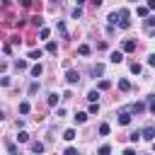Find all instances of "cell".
<instances>
[{"instance_id":"cell-1","label":"cell","mask_w":155,"mask_h":155,"mask_svg":"<svg viewBox=\"0 0 155 155\" xmlns=\"http://www.w3.org/2000/svg\"><path fill=\"white\" fill-rule=\"evenodd\" d=\"M119 24L124 27V29H128L131 27V12L124 7V10H119Z\"/></svg>"},{"instance_id":"cell-2","label":"cell","mask_w":155,"mask_h":155,"mask_svg":"<svg viewBox=\"0 0 155 155\" xmlns=\"http://www.w3.org/2000/svg\"><path fill=\"white\" fill-rule=\"evenodd\" d=\"M65 80H68V85H78L80 82V73L78 70H68L65 73Z\"/></svg>"},{"instance_id":"cell-3","label":"cell","mask_w":155,"mask_h":155,"mask_svg":"<svg viewBox=\"0 0 155 155\" xmlns=\"http://www.w3.org/2000/svg\"><path fill=\"white\" fill-rule=\"evenodd\" d=\"M140 138H145V140H155V128H153V126H145V128L140 131Z\"/></svg>"},{"instance_id":"cell-4","label":"cell","mask_w":155,"mask_h":155,"mask_svg":"<svg viewBox=\"0 0 155 155\" xmlns=\"http://www.w3.org/2000/svg\"><path fill=\"white\" fill-rule=\"evenodd\" d=\"M119 124H121V126H128V124H131V111H128V109H124V111L119 114Z\"/></svg>"},{"instance_id":"cell-5","label":"cell","mask_w":155,"mask_h":155,"mask_svg":"<svg viewBox=\"0 0 155 155\" xmlns=\"http://www.w3.org/2000/svg\"><path fill=\"white\" fill-rule=\"evenodd\" d=\"M121 48H124L126 53H131V51H136V41H133V39H126V41L121 44Z\"/></svg>"},{"instance_id":"cell-6","label":"cell","mask_w":155,"mask_h":155,"mask_svg":"<svg viewBox=\"0 0 155 155\" xmlns=\"http://www.w3.org/2000/svg\"><path fill=\"white\" fill-rule=\"evenodd\" d=\"M109 61H111V63H121V61H124V53H121V51H114V53L109 56Z\"/></svg>"},{"instance_id":"cell-7","label":"cell","mask_w":155,"mask_h":155,"mask_svg":"<svg viewBox=\"0 0 155 155\" xmlns=\"http://www.w3.org/2000/svg\"><path fill=\"white\" fill-rule=\"evenodd\" d=\"M73 119H75V124H85V121H87V114H85V111H78Z\"/></svg>"},{"instance_id":"cell-8","label":"cell","mask_w":155,"mask_h":155,"mask_svg":"<svg viewBox=\"0 0 155 155\" xmlns=\"http://www.w3.org/2000/svg\"><path fill=\"white\" fill-rule=\"evenodd\" d=\"M31 153H44V143L41 140H34L31 143Z\"/></svg>"},{"instance_id":"cell-9","label":"cell","mask_w":155,"mask_h":155,"mask_svg":"<svg viewBox=\"0 0 155 155\" xmlns=\"http://www.w3.org/2000/svg\"><path fill=\"white\" fill-rule=\"evenodd\" d=\"M46 51H48V53H58V44H56V41H48V44H46Z\"/></svg>"},{"instance_id":"cell-10","label":"cell","mask_w":155,"mask_h":155,"mask_svg":"<svg viewBox=\"0 0 155 155\" xmlns=\"http://www.w3.org/2000/svg\"><path fill=\"white\" fill-rule=\"evenodd\" d=\"M78 53H80V56H90V46H87V44H80V46H78Z\"/></svg>"},{"instance_id":"cell-11","label":"cell","mask_w":155,"mask_h":155,"mask_svg":"<svg viewBox=\"0 0 155 155\" xmlns=\"http://www.w3.org/2000/svg\"><path fill=\"white\" fill-rule=\"evenodd\" d=\"M41 56H44V51H41V48H34V51H29V58H34V61H39Z\"/></svg>"},{"instance_id":"cell-12","label":"cell","mask_w":155,"mask_h":155,"mask_svg":"<svg viewBox=\"0 0 155 155\" xmlns=\"http://www.w3.org/2000/svg\"><path fill=\"white\" fill-rule=\"evenodd\" d=\"M119 90H121V92H128V90H131V82H128V80H119Z\"/></svg>"},{"instance_id":"cell-13","label":"cell","mask_w":155,"mask_h":155,"mask_svg":"<svg viewBox=\"0 0 155 155\" xmlns=\"http://www.w3.org/2000/svg\"><path fill=\"white\" fill-rule=\"evenodd\" d=\"M143 109H145V104H143V102H136V104L131 107V111H133V114H140Z\"/></svg>"},{"instance_id":"cell-14","label":"cell","mask_w":155,"mask_h":155,"mask_svg":"<svg viewBox=\"0 0 155 155\" xmlns=\"http://www.w3.org/2000/svg\"><path fill=\"white\" fill-rule=\"evenodd\" d=\"M63 138H65V140H73V138H75V128H65V131H63Z\"/></svg>"},{"instance_id":"cell-15","label":"cell","mask_w":155,"mask_h":155,"mask_svg":"<svg viewBox=\"0 0 155 155\" xmlns=\"http://www.w3.org/2000/svg\"><path fill=\"white\" fill-rule=\"evenodd\" d=\"M41 73H44V68H41V63H36V65L31 68V75H34V78H39Z\"/></svg>"},{"instance_id":"cell-16","label":"cell","mask_w":155,"mask_h":155,"mask_svg":"<svg viewBox=\"0 0 155 155\" xmlns=\"http://www.w3.org/2000/svg\"><path fill=\"white\" fill-rule=\"evenodd\" d=\"M58 99H61V97H58L56 92H51V94H48V104H51V107H56V104H58Z\"/></svg>"},{"instance_id":"cell-17","label":"cell","mask_w":155,"mask_h":155,"mask_svg":"<svg viewBox=\"0 0 155 155\" xmlns=\"http://www.w3.org/2000/svg\"><path fill=\"white\" fill-rule=\"evenodd\" d=\"M17 140H19V143H27V140H29V133H27V131H19V133H17Z\"/></svg>"},{"instance_id":"cell-18","label":"cell","mask_w":155,"mask_h":155,"mask_svg":"<svg viewBox=\"0 0 155 155\" xmlns=\"http://www.w3.org/2000/svg\"><path fill=\"white\" fill-rule=\"evenodd\" d=\"M15 68H17V70H27V61H22V58L15 61Z\"/></svg>"},{"instance_id":"cell-19","label":"cell","mask_w":155,"mask_h":155,"mask_svg":"<svg viewBox=\"0 0 155 155\" xmlns=\"http://www.w3.org/2000/svg\"><path fill=\"white\" fill-rule=\"evenodd\" d=\"M19 114H29V102H19Z\"/></svg>"},{"instance_id":"cell-20","label":"cell","mask_w":155,"mask_h":155,"mask_svg":"<svg viewBox=\"0 0 155 155\" xmlns=\"http://www.w3.org/2000/svg\"><path fill=\"white\" fill-rule=\"evenodd\" d=\"M109 131H111L109 124H102V126H99V136H109Z\"/></svg>"},{"instance_id":"cell-21","label":"cell","mask_w":155,"mask_h":155,"mask_svg":"<svg viewBox=\"0 0 155 155\" xmlns=\"http://www.w3.org/2000/svg\"><path fill=\"white\" fill-rule=\"evenodd\" d=\"M128 140H131V143H138V140H140V131H133V133L128 136Z\"/></svg>"},{"instance_id":"cell-22","label":"cell","mask_w":155,"mask_h":155,"mask_svg":"<svg viewBox=\"0 0 155 155\" xmlns=\"http://www.w3.org/2000/svg\"><path fill=\"white\" fill-rule=\"evenodd\" d=\"M102 73H104V65H94V68H92V75H94V78L102 75Z\"/></svg>"},{"instance_id":"cell-23","label":"cell","mask_w":155,"mask_h":155,"mask_svg":"<svg viewBox=\"0 0 155 155\" xmlns=\"http://www.w3.org/2000/svg\"><path fill=\"white\" fill-rule=\"evenodd\" d=\"M97 87H99V90H109V87H111V82H109V80H99V85H97Z\"/></svg>"},{"instance_id":"cell-24","label":"cell","mask_w":155,"mask_h":155,"mask_svg":"<svg viewBox=\"0 0 155 155\" xmlns=\"http://www.w3.org/2000/svg\"><path fill=\"white\" fill-rule=\"evenodd\" d=\"M97 97H99V92H97V90H92V92H87V99H90V102H97Z\"/></svg>"},{"instance_id":"cell-25","label":"cell","mask_w":155,"mask_h":155,"mask_svg":"<svg viewBox=\"0 0 155 155\" xmlns=\"http://www.w3.org/2000/svg\"><path fill=\"white\" fill-rule=\"evenodd\" d=\"M109 153H111V148H109V145H102V148L97 150V155H109Z\"/></svg>"},{"instance_id":"cell-26","label":"cell","mask_w":155,"mask_h":155,"mask_svg":"<svg viewBox=\"0 0 155 155\" xmlns=\"http://www.w3.org/2000/svg\"><path fill=\"white\" fill-rule=\"evenodd\" d=\"M80 17H82V10H80V5H78V7L73 10V19H80Z\"/></svg>"},{"instance_id":"cell-27","label":"cell","mask_w":155,"mask_h":155,"mask_svg":"<svg viewBox=\"0 0 155 155\" xmlns=\"http://www.w3.org/2000/svg\"><path fill=\"white\" fill-rule=\"evenodd\" d=\"M109 22L116 24V22H119V12H111V15H109Z\"/></svg>"},{"instance_id":"cell-28","label":"cell","mask_w":155,"mask_h":155,"mask_svg":"<svg viewBox=\"0 0 155 155\" xmlns=\"http://www.w3.org/2000/svg\"><path fill=\"white\" fill-rule=\"evenodd\" d=\"M131 73H136V75H138V73H140V65H138V63H131Z\"/></svg>"},{"instance_id":"cell-29","label":"cell","mask_w":155,"mask_h":155,"mask_svg":"<svg viewBox=\"0 0 155 155\" xmlns=\"http://www.w3.org/2000/svg\"><path fill=\"white\" fill-rule=\"evenodd\" d=\"M138 15L140 17H148V7H138Z\"/></svg>"},{"instance_id":"cell-30","label":"cell","mask_w":155,"mask_h":155,"mask_svg":"<svg viewBox=\"0 0 155 155\" xmlns=\"http://www.w3.org/2000/svg\"><path fill=\"white\" fill-rule=\"evenodd\" d=\"M36 90H39V82H31V87H29V94H34Z\"/></svg>"},{"instance_id":"cell-31","label":"cell","mask_w":155,"mask_h":155,"mask_svg":"<svg viewBox=\"0 0 155 155\" xmlns=\"http://www.w3.org/2000/svg\"><path fill=\"white\" fill-rule=\"evenodd\" d=\"M97 111H99V104H94V102H92V107H90V114H97Z\"/></svg>"},{"instance_id":"cell-32","label":"cell","mask_w":155,"mask_h":155,"mask_svg":"<svg viewBox=\"0 0 155 155\" xmlns=\"http://www.w3.org/2000/svg\"><path fill=\"white\" fill-rule=\"evenodd\" d=\"M63 155H78V150H75V148H65V153H63Z\"/></svg>"},{"instance_id":"cell-33","label":"cell","mask_w":155,"mask_h":155,"mask_svg":"<svg viewBox=\"0 0 155 155\" xmlns=\"http://www.w3.org/2000/svg\"><path fill=\"white\" fill-rule=\"evenodd\" d=\"M148 63H150V65H155V53H150V56H148Z\"/></svg>"},{"instance_id":"cell-34","label":"cell","mask_w":155,"mask_h":155,"mask_svg":"<svg viewBox=\"0 0 155 155\" xmlns=\"http://www.w3.org/2000/svg\"><path fill=\"white\" fill-rule=\"evenodd\" d=\"M150 114H155V99L150 97Z\"/></svg>"},{"instance_id":"cell-35","label":"cell","mask_w":155,"mask_h":155,"mask_svg":"<svg viewBox=\"0 0 155 155\" xmlns=\"http://www.w3.org/2000/svg\"><path fill=\"white\" fill-rule=\"evenodd\" d=\"M124 155H136V150H133V148H126V150H124Z\"/></svg>"},{"instance_id":"cell-36","label":"cell","mask_w":155,"mask_h":155,"mask_svg":"<svg viewBox=\"0 0 155 155\" xmlns=\"http://www.w3.org/2000/svg\"><path fill=\"white\" fill-rule=\"evenodd\" d=\"M148 7H150V10H155V0H148Z\"/></svg>"},{"instance_id":"cell-37","label":"cell","mask_w":155,"mask_h":155,"mask_svg":"<svg viewBox=\"0 0 155 155\" xmlns=\"http://www.w3.org/2000/svg\"><path fill=\"white\" fill-rule=\"evenodd\" d=\"M92 5H94V7H99V5H102V0H92Z\"/></svg>"},{"instance_id":"cell-38","label":"cell","mask_w":155,"mask_h":155,"mask_svg":"<svg viewBox=\"0 0 155 155\" xmlns=\"http://www.w3.org/2000/svg\"><path fill=\"white\" fill-rule=\"evenodd\" d=\"M75 2H78V5H82V2H85V0H75Z\"/></svg>"},{"instance_id":"cell-39","label":"cell","mask_w":155,"mask_h":155,"mask_svg":"<svg viewBox=\"0 0 155 155\" xmlns=\"http://www.w3.org/2000/svg\"><path fill=\"white\" fill-rule=\"evenodd\" d=\"M153 150H155V140H153Z\"/></svg>"}]
</instances>
